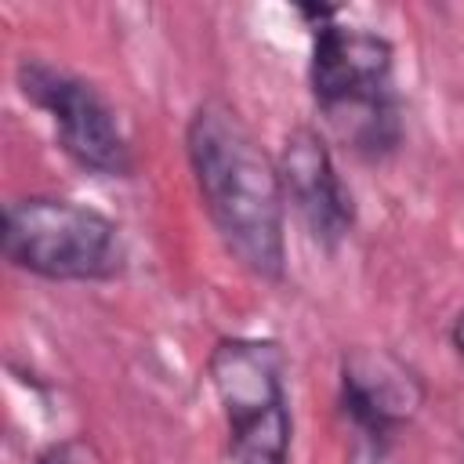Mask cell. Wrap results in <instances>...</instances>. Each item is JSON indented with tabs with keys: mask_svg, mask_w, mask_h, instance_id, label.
Masks as SVG:
<instances>
[{
	"mask_svg": "<svg viewBox=\"0 0 464 464\" xmlns=\"http://www.w3.org/2000/svg\"><path fill=\"white\" fill-rule=\"evenodd\" d=\"M450 344H453L457 355L464 359V308L457 312V319H453V326H450Z\"/></svg>",
	"mask_w": 464,
	"mask_h": 464,
	"instance_id": "obj_9",
	"label": "cell"
},
{
	"mask_svg": "<svg viewBox=\"0 0 464 464\" xmlns=\"http://www.w3.org/2000/svg\"><path fill=\"white\" fill-rule=\"evenodd\" d=\"M424 406L420 377L384 348H352L341 359V413L384 450Z\"/></svg>",
	"mask_w": 464,
	"mask_h": 464,
	"instance_id": "obj_6",
	"label": "cell"
},
{
	"mask_svg": "<svg viewBox=\"0 0 464 464\" xmlns=\"http://www.w3.org/2000/svg\"><path fill=\"white\" fill-rule=\"evenodd\" d=\"M0 250L14 268L54 283H102L127 261L120 225L62 196L11 199L0 218Z\"/></svg>",
	"mask_w": 464,
	"mask_h": 464,
	"instance_id": "obj_3",
	"label": "cell"
},
{
	"mask_svg": "<svg viewBox=\"0 0 464 464\" xmlns=\"http://www.w3.org/2000/svg\"><path fill=\"white\" fill-rule=\"evenodd\" d=\"M355 464H377V446H366V460L362 453H355Z\"/></svg>",
	"mask_w": 464,
	"mask_h": 464,
	"instance_id": "obj_10",
	"label": "cell"
},
{
	"mask_svg": "<svg viewBox=\"0 0 464 464\" xmlns=\"http://www.w3.org/2000/svg\"><path fill=\"white\" fill-rule=\"evenodd\" d=\"M279 178L286 203H294L308 236L323 246H337L355 225V203L337 174L330 145L312 127H294L279 156Z\"/></svg>",
	"mask_w": 464,
	"mask_h": 464,
	"instance_id": "obj_7",
	"label": "cell"
},
{
	"mask_svg": "<svg viewBox=\"0 0 464 464\" xmlns=\"http://www.w3.org/2000/svg\"><path fill=\"white\" fill-rule=\"evenodd\" d=\"M18 87L36 109L51 116L58 130V145L83 170L102 178H127L134 170V152L116 120V109L105 102V94L94 83L44 58H22Z\"/></svg>",
	"mask_w": 464,
	"mask_h": 464,
	"instance_id": "obj_5",
	"label": "cell"
},
{
	"mask_svg": "<svg viewBox=\"0 0 464 464\" xmlns=\"http://www.w3.org/2000/svg\"><path fill=\"white\" fill-rule=\"evenodd\" d=\"M36 464H94V453H91L83 442L69 439V442L47 446V450L36 457Z\"/></svg>",
	"mask_w": 464,
	"mask_h": 464,
	"instance_id": "obj_8",
	"label": "cell"
},
{
	"mask_svg": "<svg viewBox=\"0 0 464 464\" xmlns=\"http://www.w3.org/2000/svg\"><path fill=\"white\" fill-rule=\"evenodd\" d=\"M185 152L203 207L228 254L257 279L286 272V192L279 163L232 105L207 98L185 127Z\"/></svg>",
	"mask_w": 464,
	"mask_h": 464,
	"instance_id": "obj_1",
	"label": "cell"
},
{
	"mask_svg": "<svg viewBox=\"0 0 464 464\" xmlns=\"http://www.w3.org/2000/svg\"><path fill=\"white\" fill-rule=\"evenodd\" d=\"M207 377L228 424L232 464H286L294 420L283 348L261 337H221L207 355Z\"/></svg>",
	"mask_w": 464,
	"mask_h": 464,
	"instance_id": "obj_4",
	"label": "cell"
},
{
	"mask_svg": "<svg viewBox=\"0 0 464 464\" xmlns=\"http://www.w3.org/2000/svg\"><path fill=\"white\" fill-rule=\"evenodd\" d=\"M392 44L381 33L330 22L312 33L308 83L334 130L370 160L402 141V109L392 87Z\"/></svg>",
	"mask_w": 464,
	"mask_h": 464,
	"instance_id": "obj_2",
	"label": "cell"
}]
</instances>
